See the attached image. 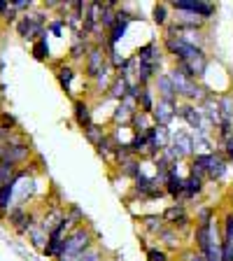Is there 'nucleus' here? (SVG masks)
Returning <instances> with one entry per match:
<instances>
[{
  "instance_id": "obj_1",
  "label": "nucleus",
  "mask_w": 233,
  "mask_h": 261,
  "mask_svg": "<svg viewBox=\"0 0 233 261\" xmlns=\"http://www.w3.org/2000/svg\"><path fill=\"white\" fill-rule=\"evenodd\" d=\"M96 247V231H93L89 224L84 226H77L72 228L70 233L63 238L61 243V259H77V256L87 254L89 250Z\"/></svg>"
},
{
  "instance_id": "obj_2",
  "label": "nucleus",
  "mask_w": 233,
  "mask_h": 261,
  "mask_svg": "<svg viewBox=\"0 0 233 261\" xmlns=\"http://www.w3.org/2000/svg\"><path fill=\"white\" fill-rule=\"evenodd\" d=\"M177 119H182L191 130H194V136H205L210 128L203 126V112L198 105L194 103H179L177 105Z\"/></svg>"
},
{
  "instance_id": "obj_3",
  "label": "nucleus",
  "mask_w": 233,
  "mask_h": 261,
  "mask_svg": "<svg viewBox=\"0 0 233 261\" xmlns=\"http://www.w3.org/2000/svg\"><path fill=\"white\" fill-rule=\"evenodd\" d=\"M3 145H5L3 161H12V163H16V166H21V163H28L35 156V149H33L28 138H23V140H19V142H3Z\"/></svg>"
},
{
  "instance_id": "obj_4",
  "label": "nucleus",
  "mask_w": 233,
  "mask_h": 261,
  "mask_svg": "<svg viewBox=\"0 0 233 261\" xmlns=\"http://www.w3.org/2000/svg\"><path fill=\"white\" fill-rule=\"evenodd\" d=\"M228 170H231V166H228L226 156H224V149L222 147H215V149H212L210 166H208V182H210V185L222 182V179L228 175Z\"/></svg>"
},
{
  "instance_id": "obj_5",
  "label": "nucleus",
  "mask_w": 233,
  "mask_h": 261,
  "mask_svg": "<svg viewBox=\"0 0 233 261\" xmlns=\"http://www.w3.org/2000/svg\"><path fill=\"white\" fill-rule=\"evenodd\" d=\"M133 56L138 59V63H152V65H157V68H163V63H166V51H163L154 40L147 44H140Z\"/></svg>"
},
{
  "instance_id": "obj_6",
  "label": "nucleus",
  "mask_w": 233,
  "mask_h": 261,
  "mask_svg": "<svg viewBox=\"0 0 233 261\" xmlns=\"http://www.w3.org/2000/svg\"><path fill=\"white\" fill-rule=\"evenodd\" d=\"M170 145L179 152L182 161H189V159L196 154V136L194 133H189V130H177V133H173Z\"/></svg>"
},
{
  "instance_id": "obj_7",
  "label": "nucleus",
  "mask_w": 233,
  "mask_h": 261,
  "mask_svg": "<svg viewBox=\"0 0 233 261\" xmlns=\"http://www.w3.org/2000/svg\"><path fill=\"white\" fill-rule=\"evenodd\" d=\"M54 75H56L59 87L63 89V91L68 93L72 100H75V93H72V82H75V77H77V68H75V65H70L65 59H61L59 65L54 68Z\"/></svg>"
},
{
  "instance_id": "obj_8",
  "label": "nucleus",
  "mask_w": 233,
  "mask_h": 261,
  "mask_svg": "<svg viewBox=\"0 0 233 261\" xmlns=\"http://www.w3.org/2000/svg\"><path fill=\"white\" fill-rule=\"evenodd\" d=\"M72 119L82 130L93 124V105L89 98H75L72 100Z\"/></svg>"
},
{
  "instance_id": "obj_9",
  "label": "nucleus",
  "mask_w": 233,
  "mask_h": 261,
  "mask_svg": "<svg viewBox=\"0 0 233 261\" xmlns=\"http://www.w3.org/2000/svg\"><path fill=\"white\" fill-rule=\"evenodd\" d=\"M133 82V77L131 75H124V72H114L112 82H110V89L108 93H105V100H112L114 105L121 103L126 96V91H128V84Z\"/></svg>"
},
{
  "instance_id": "obj_10",
  "label": "nucleus",
  "mask_w": 233,
  "mask_h": 261,
  "mask_svg": "<svg viewBox=\"0 0 233 261\" xmlns=\"http://www.w3.org/2000/svg\"><path fill=\"white\" fill-rule=\"evenodd\" d=\"M177 105L168 103V100H159L157 98V105H154V112H152V121L157 126H168L170 128L173 119H177Z\"/></svg>"
},
{
  "instance_id": "obj_11",
  "label": "nucleus",
  "mask_w": 233,
  "mask_h": 261,
  "mask_svg": "<svg viewBox=\"0 0 233 261\" xmlns=\"http://www.w3.org/2000/svg\"><path fill=\"white\" fill-rule=\"evenodd\" d=\"M191 240H194V250H198L201 254H205L215 243H219L215 238V228L212 226H194L191 231Z\"/></svg>"
},
{
  "instance_id": "obj_12",
  "label": "nucleus",
  "mask_w": 233,
  "mask_h": 261,
  "mask_svg": "<svg viewBox=\"0 0 233 261\" xmlns=\"http://www.w3.org/2000/svg\"><path fill=\"white\" fill-rule=\"evenodd\" d=\"M154 87H157L159 91V100H168V103L177 105V93H175V84L173 80H170L168 72H161V75H157V80H154Z\"/></svg>"
},
{
  "instance_id": "obj_13",
  "label": "nucleus",
  "mask_w": 233,
  "mask_h": 261,
  "mask_svg": "<svg viewBox=\"0 0 233 261\" xmlns=\"http://www.w3.org/2000/svg\"><path fill=\"white\" fill-rule=\"evenodd\" d=\"M205 179L201 177H191V175H185V194L179 198L177 203H189V201H196V198H201L203 191H205Z\"/></svg>"
},
{
  "instance_id": "obj_14",
  "label": "nucleus",
  "mask_w": 233,
  "mask_h": 261,
  "mask_svg": "<svg viewBox=\"0 0 233 261\" xmlns=\"http://www.w3.org/2000/svg\"><path fill=\"white\" fill-rule=\"evenodd\" d=\"M159 243H161V247L166 252H179L182 250V233H177L173 226H163L161 231H159Z\"/></svg>"
},
{
  "instance_id": "obj_15",
  "label": "nucleus",
  "mask_w": 233,
  "mask_h": 261,
  "mask_svg": "<svg viewBox=\"0 0 233 261\" xmlns=\"http://www.w3.org/2000/svg\"><path fill=\"white\" fill-rule=\"evenodd\" d=\"M89 49H91V42H84V40H72L65 61L77 68L80 63H84V59H87V54H89Z\"/></svg>"
},
{
  "instance_id": "obj_16",
  "label": "nucleus",
  "mask_w": 233,
  "mask_h": 261,
  "mask_svg": "<svg viewBox=\"0 0 233 261\" xmlns=\"http://www.w3.org/2000/svg\"><path fill=\"white\" fill-rule=\"evenodd\" d=\"M142 163H145L142 159L133 156V159H128V161H124L121 166H114V168H117L119 177H126V179H131V182H133V179H138L142 173H145V170H142Z\"/></svg>"
},
{
  "instance_id": "obj_17",
  "label": "nucleus",
  "mask_w": 233,
  "mask_h": 261,
  "mask_svg": "<svg viewBox=\"0 0 233 261\" xmlns=\"http://www.w3.org/2000/svg\"><path fill=\"white\" fill-rule=\"evenodd\" d=\"M191 14L208 23L217 16V5L215 3H205V0H191Z\"/></svg>"
},
{
  "instance_id": "obj_18",
  "label": "nucleus",
  "mask_w": 233,
  "mask_h": 261,
  "mask_svg": "<svg viewBox=\"0 0 233 261\" xmlns=\"http://www.w3.org/2000/svg\"><path fill=\"white\" fill-rule=\"evenodd\" d=\"M157 187V179H154V175H147V173H142L138 179H133V185H131V191H133V196L136 198H145L149 191Z\"/></svg>"
},
{
  "instance_id": "obj_19",
  "label": "nucleus",
  "mask_w": 233,
  "mask_h": 261,
  "mask_svg": "<svg viewBox=\"0 0 233 261\" xmlns=\"http://www.w3.org/2000/svg\"><path fill=\"white\" fill-rule=\"evenodd\" d=\"M136 112H138V110H131L128 105L117 103V105H114V110H112V114H110V124H112V126H128Z\"/></svg>"
},
{
  "instance_id": "obj_20",
  "label": "nucleus",
  "mask_w": 233,
  "mask_h": 261,
  "mask_svg": "<svg viewBox=\"0 0 233 261\" xmlns=\"http://www.w3.org/2000/svg\"><path fill=\"white\" fill-rule=\"evenodd\" d=\"M152 21H154V26H159L161 31L168 26L170 21H173L168 3H154V5H152Z\"/></svg>"
},
{
  "instance_id": "obj_21",
  "label": "nucleus",
  "mask_w": 233,
  "mask_h": 261,
  "mask_svg": "<svg viewBox=\"0 0 233 261\" xmlns=\"http://www.w3.org/2000/svg\"><path fill=\"white\" fill-rule=\"evenodd\" d=\"M93 147H96V154H98V156L103 159L105 163H110V166H112V154H114V147H117V142H114V138L110 136V130H108V136H103Z\"/></svg>"
},
{
  "instance_id": "obj_22",
  "label": "nucleus",
  "mask_w": 233,
  "mask_h": 261,
  "mask_svg": "<svg viewBox=\"0 0 233 261\" xmlns=\"http://www.w3.org/2000/svg\"><path fill=\"white\" fill-rule=\"evenodd\" d=\"M138 222H140L145 236H159V231L166 226V222H163L161 215H142Z\"/></svg>"
},
{
  "instance_id": "obj_23",
  "label": "nucleus",
  "mask_w": 233,
  "mask_h": 261,
  "mask_svg": "<svg viewBox=\"0 0 233 261\" xmlns=\"http://www.w3.org/2000/svg\"><path fill=\"white\" fill-rule=\"evenodd\" d=\"M217 110H219V119L233 124V93L231 91L217 96Z\"/></svg>"
},
{
  "instance_id": "obj_24",
  "label": "nucleus",
  "mask_w": 233,
  "mask_h": 261,
  "mask_svg": "<svg viewBox=\"0 0 233 261\" xmlns=\"http://www.w3.org/2000/svg\"><path fill=\"white\" fill-rule=\"evenodd\" d=\"M154 105H157V96H154V89H152V87H142L140 93H138V110H140V112L152 114V112H154Z\"/></svg>"
},
{
  "instance_id": "obj_25",
  "label": "nucleus",
  "mask_w": 233,
  "mask_h": 261,
  "mask_svg": "<svg viewBox=\"0 0 233 261\" xmlns=\"http://www.w3.org/2000/svg\"><path fill=\"white\" fill-rule=\"evenodd\" d=\"M131 130H133V136H140V133H145L147 128H152L154 121H152V114H147V112H140L138 110L136 114H133V119H131Z\"/></svg>"
},
{
  "instance_id": "obj_26",
  "label": "nucleus",
  "mask_w": 233,
  "mask_h": 261,
  "mask_svg": "<svg viewBox=\"0 0 233 261\" xmlns=\"http://www.w3.org/2000/svg\"><path fill=\"white\" fill-rule=\"evenodd\" d=\"M31 51H33V59L40 61V63H47V61H51V49H49L47 38L38 40V42H33L31 44Z\"/></svg>"
},
{
  "instance_id": "obj_27",
  "label": "nucleus",
  "mask_w": 233,
  "mask_h": 261,
  "mask_svg": "<svg viewBox=\"0 0 233 261\" xmlns=\"http://www.w3.org/2000/svg\"><path fill=\"white\" fill-rule=\"evenodd\" d=\"M185 212H189L187 203H173V205H168L161 212V217H163V222H166V226H170V224H173L177 217H182Z\"/></svg>"
},
{
  "instance_id": "obj_28",
  "label": "nucleus",
  "mask_w": 233,
  "mask_h": 261,
  "mask_svg": "<svg viewBox=\"0 0 233 261\" xmlns=\"http://www.w3.org/2000/svg\"><path fill=\"white\" fill-rule=\"evenodd\" d=\"M26 217H28V207L12 205V207H10V212H7V222H10V226L14 228V231H16V228H21V226H23Z\"/></svg>"
},
{
  "instance_id": "obj_29",
  "label": "nucleus",
  "mask_w": 233,
  "mask_h": 261,
  "mask_svg": "<svg viewBox=\"0 0 233 261\" xmlns=\"http://www.w3.org/2000/svg\"><path fill=\"white\" fill-rule=\"evenodd\" d=\"M194 222H196V226H212V222H215V207L201 205L194 215Z\"/></svg>"
},
{
  "instance_id": "obj_30",
  "label": "nucleus",
  "mask_w": 233,
  "mask_h": 261,
  "mask_svg": "<svg viewBox=\"0 0 233 261\" xmlns=\"http://www.w3.org/2000/svg\"><path fill=\"white\" fill-rule=\"evenodd\" d=\"M126 31H128V23H126V21H117V23H114V26L110 28V33H108V47H117V44L124 40Z\"/></svg>"
},
{
  "instance_id": "obj_31",
  "label": "nucleus",
  "mask_w": 233,
  "mask_h": 261,
  "mask_svg": "<svg viewBox=\"0 0 233 261\" xmlns=\"http://www.w3.org/2000/svg\"><path fill=\"white\" fill-rule=\"evenodd\" d=\"M82 133H84V140H87L89 145H96V142L100 140L103 136H108V126L96 124V121H93V124L89 126V128H84Z\"/></svg>"
},
{
  "instance_id": "obj_32",
  "label": "nucleus",
  "mask_w": 233,
  "mask_h": 261,
  "mask_svg": "<svg viewBox=\"0 0 233 261\" xmlns=\"http://www.w3.org/2000/svg\"><path fill=\"white\" fill-rule=\"evenodd\" d=\"M170 226H173L175 231H177V233H191V231H194V226H196L194 215H191V212H185V215L175 219V222L170 224Z\"/></svg>"
},
{
  "instance_id": "obj_33",
  "label": "nucleus",
  "mask_w": 233,
  "mask_h": 261,
  "mask_svg": "<svg viewBox=\"0 0 233 261\" xmlns=\"http://www.w3.org/2000/svg\"><path fill=\"white\" fill-rule=\"evenodd\" d=\"M65 215H68V219L75 224V228L87 224V215H84V210H82L77 203H68V205H65Z\"/></svg>"
},
{
  "instance_id": "obj_34",
  "label": "nucleus",
  "mask_w": 233,
  "mask_h": 261,
  "mask_svg": "<svg viewBox=\"0 0 233 261\" xmlns=\"http://www.w3.org/2000/svg\"><path fill=\"white\" fill-rule=\"evenodd\" d=\"M19 168H21V166H16V163H12V161H0V187L12 182V179L16 177V173H19Z\"/></svg>"
},
{
  "instance_id": "obj_35",
  "label": "nucleus",
  "mask_w": 233,
  "mask_h": 261,
  "mask_svg": "<svg viewBox=\"0 0 233 261\" xmlns=\"http://www.w3.org/2000/svg\"><path fill=\"white\" fill-rule=\"evenodd\" d=\"M147 145H149V142H147L145 133H140V136H133V138H131V142H128L131 152H133V156H138V159H145Z\"/></svg>"
},
{
  "instance_id": "obj_36",
  "label": "nucleus",
  "mask_w": 233,
  "mask_h": 261,
  "mask_svg": "<svg viewBox=\"0 0 233 261\" xmlns=\"http://www.w3.org/2000/svg\"><path fill=\"white\" fill-rule=\"evenodd\" d=\"M133 159V152H131L128 145H117L114 147V154H112V166H121L124 161Z\"/></svg>"
},
{
  "instance_id": "obj_37",
  "label": "nucleus",
  "mask_w": 233,
  "mask_h": 261,
  "mask_svg": "<svg viewBox=\"0 0 233 261\" xmlns=\"http://www.w3.org/2000/svg\"><path fill=\"white\" fill-rule=\"evenodd\" d=\"M28 240H31V245L35 247V250L42 252V250H44V245H47V233H44V231H42L40 226H35V228L31 231V233H28Z\"/></svg>"
},
{
  "instance_id": "obj_38",
  "label": "nucleus",
  "mask_w": 233,
  "mask_h": 261,
  "mask_svg": "<svg viewBox=\"0 0 233 261\" xmlns=\"http://www.w3.org/2000/svg\"><path fill=\"white\" fill-rule=\"evenodd\" d=\"M145 256H147V261H170V252H166L161 245H152L145 252Z\"/></svg>"
},
{
  "instance_id": "obj_39",
  "label": "nucleus",
  "mask_w": 233,
  "mask_h": 261,
  "mask_svg": "<svg viewBox=\"0 0 233 261\" xmlns=\"http://www.w3.org/2000/svg\"><path fill=\"white\" fill-rule=\"evenodd\" d=\"M222 240L233 243V210H228L222 219Z\"/></svg>"
},
{
  "instance_id": "obj_40",
  "label": "nucleus",
  "mask_w": 233,
  "mask_h": 261,
  "mask_svg": "<svg viewBox=\"0 0 233 261\" xmlns=\"http://www.w3.org/2000/svg\"><path fill=\"white\" fill-rule=\"evenodd\" d=\"M212 133L217 136V142L222 145L224 140H228V138L233 136V124H228V121H219V126L212 130Z\"/></svg>"
},
{
  "instance_id": "obj_41",
  "label": "nucleus",
  "mask_w": 233,
  "mask_h": 261,
  "mask_svg": "<svg viewBox=\"0 0 233 261\" xmlns=\"http://www.w3.org/2000/svg\"><path fill=\"white\" fill-rule=\"evenodd\" d=\"M0 126L7 130H19V121H16V117L12 112H7V110H0Z\"/></svg>"
},
{
  "instance_id": "obj_42",
  "label": "nucleus",
  "mask_w": 233,
  "mask_h": 261,
  "mask_svg": "<svg viewBox=\"0 0 233 261\" xmlns=\"http://www.w3.org/2000/svg\"><path fill=\"white\" fill-rule=\"evenodd\" d=\"M65 28H68V26H65V19H59V16H56V19H51V21H49L47 33H51V35H56V38H61Z\"/></svg>"
},
{
  "instance_id": "obj_43",
  "label": "nucleus",
  "mask_w": 233,
  "mask_h": 261,
  "mask_svg": "<svg viewBox=\"0 0 233 261\" xmlns=\"http://www.w3.org/2000/svg\"><path fill=\"white\" fill-rule=\"evenodd\" d=\"M12 7H14L16 12H23V14H28V12L35 7V3H31V0H12Z\"/></svg>"
},
{
  "instance_id": "obj_44",
  "label": "nucleus",
  "mask_w": 233,
  "mask_h": 261,
  "mask_svg": "<svg viewBox=\"0 0 233 261\" xmlns=\"http://www.w3.org/2000/svg\"><path fill=\"white\" fill-rule=\"evenodd\" d=\"M219 147H222V149H224V156H226L228 166H233V136L228 138V140H224Z\"/></svg>"
},
{
  "instance_id": "obj_45",
  "label": "nucleus",
  "mask_w": 233,
  "mask_h": 261,
  "mask_svg": "<svg viewBox=\"0 0 233 261\" xmlns=\"http://www.w3.org/2000/svg\"><path fill=\"white\" fill-rule=\"evenodd\" d=\"M203 256H205V261H222V250H219V243L212 245V247Z\"/></svg>"
},
{
  "instance_id": "obj_46",
  "label": "nucleus",
  "mask_w": 233,
  "mask_h": 261,
  "mask_svg": "<svg viewBox=\"0 0 233 261\" xmlns=\"http://www.w3.org/2000/svg\"><path fill=\"white\" fill-rule=\"evenodd\" d=\"M19 12L14 10V7H10V12H7L5 16H3V23H5V26H16V21H19Z\"/></svg>"
},
{
  "instance_id": "obj_47",
  "label": "nucleus",
  "mask_w": 233,
  "mask_h": 261,
  "mask_svg": "<svg viewBox=\"0 0 233 261\" xmlns=\"http://www.w3.org/2000/svg\"><path fill=\"white\" fill-rule=\"evenodd\" d=\"M72 261H100V250H98V247H93V250H89L87 254L77 256V259H72Z\"/></svg>"
},
{
  "instance_id": "obj_48",
  "label": "nucleus",
  "mask_w": 233,
  "mask_h": 261,
  "mask_svg": "<svg viewBox=\"0 0 233 261\" xmlns=\"http://www.w3.org/2000/svg\"><path fill=\"white\" fill-rule=\"evenodd\" d=\"M185 261H205V256L198 250H189V252H185Z\"/></svg>"
},
{
  "instance_id": "obj_49",
  "label": "nucleus",
  "mask_w": 233,
  "mask_h": 261,
  "mask_svg": "<svg viewBox=\"0 0 233 261\" xmlns=\"http://www.w3.org/2000/svg\"><path fill=\"white\" fill-rule=\"evenodd\" d=\"M42 7H44V10H61V7H63V3H59V0H44Z\"/></svg>"
},
{
  "instance_id": "obj_50",
  "label": "nucleus",
  "mask_w": 233,
  "mask_h": 261,
  "mask_svg": "<svg viewBox=\"0 0 233 261\" xmlns=\"http://www.w3.org/2000/svg\"><path fill=\"white\" fill-rule=\"evenodd\" d=\"M12 7V0H0V16H5Z\"/></svg>"
},
{
  "instance_id": "obj_51",
  "label": "nucleus",
  "mask_w": 233,
  "mask_h": 261,
  "mask_svg": "<svg viewBox=\"0 0 233 261\" xmlns=\"http://www.w3.org/2000/svg\"><path fill=\"white\" fill-rule=\"evenodd\" d=\"M140 247H142V250H149V247H152V245H149V243H147V236H140Z\"/></svg>"
},
{
  "instance_id": "obj_52",
  "label": "nucleus",
  "mask_w": 233,
  "mask_h": 261,
  "mask_svg": "<svg viewBox=\"0 0 233 261\" xmlns=\"http://www.w3.org/2000/svg\"><path fill=\"white\" fill-rule=\"evenodd\" d=\"M5 70V63H3V59H0V72Z\"/></svg>"
},
{
  "instance_id": "obj_53",
  "label": "nucleus",
  "mask_w": 233,
  "mask_h": 261,
  "mask_svg": "<svg viewBox=\"0 0 233 261\" xmlns=\"http://www.w3.org/2000/svg\"><path fill=\"white\" fill-rule=\"evenodd\" d=\"M56 261H70V259H56Z\"/></svg>"
},
{
  "instance_id": "obj_54",
  "label": "nucleus",
  "mask_w": 233,
  "mask_h": 261,
  "mask_svg": "<svg viewBox=\"0 0 233 261\" xmlns=\"http://www.w3.org/2000/svg\"><path fill=\"white\" fill-rule=\"evenodd\" d=\"M3 98H5V96H0V103H3Z\"/></svg>"
},
{
  "instance_id": "obj_55",
  "label": "nucleus",
  "mask_w": 233,
  "mask_h": 261,
  "mask_svg": "<svg viewBox=\"0 0 233 261\" xmlns=\"http://www.w3.org/2000/svg\"><path fill=\"white\" fill-rule=\"evenodd\" d=\"M231 93H233V89H231Z\"/></svg>"
}]
</instances>
